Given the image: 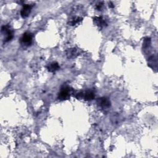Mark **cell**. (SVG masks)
<instances>
[{
    "instance_id": "cell-7",
    "label": "cell",
    "mask_w": 158,
    "mask_h": 158,
    "mask_svg": "<svg viewBox=\"0 0 158 158\" xmlns=\"http://www.w3.org/2000/svg\"><path fill=\"white\" fill-rule=\"evenodd\" d=\"M59 68V66L57 63H52L50 64H49L48 66V69L49 72H53L56 71H57V69Z\"/></svg>"
},
{
    "instance_id": "cell-2",
    "label": "cell",
    "mask_w": 158,
    "mask_h": 158,
    "mask_svg": "<svg viewBox=\"0 0 158 158\" xmlns=\"http://www.w3.org/2000/svg\"><path fill=\"white\" fill-rule=\"evenodd\" d=\"M21 42L24 45H31L32 42V35L31 34L26 32L25 33L22 38H21Z\"/></svg>"
},
{
    "instance_id": "cell-8",
    "label": "cell",
    "mask_w": 158,
    "mask_h": 158,
    "mask_svg": "<svg viewBox=\"0 0 158 158\" xmlns=\"http://www.w3.org/2000/svg\"><path fill=\"white\" fill-rule=\"evenodd\" d=\"M94 21L96 22L98 25H103L104 24V21L101 17H95L94 19Z\"/></svg>"
},
{
    "instance_id": "cell-3",
    "label": "cell",
    "mask_w": 158,
    "mask_h": 158,
    "mask_svg": "<svg viewBox=\"0 0 158 158\" xmlns=\"http://www.w3.org/2000/svg\"><path fill=\"white\" fill-rule=\"evenodd\" d=\"M98 104L102 108H107L110 107L111 106V102L108 98L103 97L100 99H98L97 100Z\"/></svg>"
},
{
    "instance_id": "cell-1",
    "label": "cell",
    "mask_w": 158,
    "mask_h": 158,
    "mask_svg": "<svg viewBox=\"0 0 158 158\" xmlns=\"http://www.w3.org/2000/svg\"><path fill=\"white\" fill-rule=\"evenodd\" d=\"M77 98L78 99L83 98L85 100L90 101L95 98V94L91 91H87L85 92H81L78 93L77 95Z\"/></svg>"
},
{
    "instance_id": "cell-4",
    "label": "cell",
    "mask_w": 158,
    "mask_h": 158,
    "mask_svg": "<svg viewBox=\"0 0 158 158\" xmlns=\"http://www.w3.org/2000/svg\"><path fill=\"white\" fill-rule=\"evenodd\" d=\"M32 6L30 4H24L21 11V15L23 18H26L28 16L31 12Z\"/></svg>"
},
{
    "instance_id": "cell-6",
    "label": "cell",
    "mask_w": 158,
    "mask_h": 158,
    "mask_svg": "<svg viewBox=\"0 0 158 158\" xmlns=\"http://www.w3.org/2000/svg\"><path fill=\"white\" fill-rule=\"evenodd\" d=\"M69 88L65 87L61 90V93L59 95V99H60L61 100H64L69 97Z\"/></svg>"
},
{
    "instance_id": "cell-5",
    "label": "cell",
    "mask_w": 158,
    "mask_h": 158,
    "mask_svg": "<svg viewBox=\"0 0 158 158\" xmlns=\"http://www.w3.org/2000/svg\"><path fill=\"white\" fill-rule=\"evenodd\" d=\"M2 32L6 34L5 42H8L13 38V32L9 26H3L2 27Z\"/></svg>"
}]
</instances>
